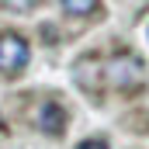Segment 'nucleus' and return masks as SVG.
<instances>
[{"label": "nucleus", "mask_w": 149, "mask_h": 149, "mask_svg": "<svg viewBox=\"0 0 149 149\" xmlns=\"http://www.w3.org/2000/svg\"><path fill=\"white\" fill-rule=\"evenodd\" d=\"M104 80H108V87H114V90H139L146 83V66H142L139 56L118 52V56H111L104 63Z\"/></svg>", "instance_id": "nucleus-1"}, {"label": "nucleus", "mask_w": 149, "mask_h": 149, "mask_svg": "<svg viewBox=\"0 0 149 149\" xmlns=\"http://www.w3.org/2000/svg\"><path fill=\"white\" fill-rule=\"evenodd\" d=\"M28 59H31V49H28L24 35H17V31H0V73L3 76H17L28 66Z\"/></svg>", "instance_id": "nucleus-2"}, {"label": "nucleus", "mask_w": 149, "mask_h": 149, "mask_svg": "<svg viewBox=\"0 0 149 149\" xmlns=\"http://www.w3.org/2000/svg\"><path fill=\"white\" fill-rule=\"evenodd\" d=\"M66 121H70V114H66V108L59 104V101H42L38 104V114H35V125L38 132H45V135H63L66 132Z\"/></svg>", "instance_id": "nucleus-3"}, {"label": "nucleus", "mask_w": 149, "mask_h": 149, "mask_svg": "<svg viewBox=\"0 0 149 149\" xmlns=\"http://www.w3.org/2000/svg\"><path fill=\"white\" fill-rule=\"evenodd\" d=\"M59 3H63V10L73 14V17H90V14L101 10V0H59Z\"/></svg>", "instance_id": "nucleus-4"}, {"label": "nucleus", "mask_w": 149, "mask_h": 149, "mask_svg": "<svg viewBox=\"0 0 149 149\" xmlns=\"http://www.w3.org/2000/svg\"><path fill=\"white\" fill-rule=\"evenodd\" d=\"M35 7H38V0H0V10H10V14H28Z\"/></svg>", "instance_id": "nucleus-5"}, {"label": "nucleus", "mask_w": 149, "mask_h": 149, "mask_svg": "<svg viewBox=\"0 0 149 149\" xmlns=\"http://www.w3.org/2000/svg\"><path fill=\"white\" fill-rule=\"evenodd\" d=\"M76 149H111V146H108V139H83Z\"/></svg>", "instance_id": "nucleus-6"}]
</instances>
